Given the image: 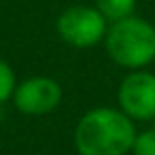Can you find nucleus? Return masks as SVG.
Returning <instances> with one entry per match:
<instances>
[{"mask_svg":"<svg viewBox=\"0 0 155 155\" xmlns=\"http://www.w3.org/2000/svg\"><path fill=\"white\" fill-rule=\"evenodd\" d=\"M104 45L115 64L140 70L155 60V26L142 17H123L108 26Z\"/></svg>","mask_w":155,"mask_h":155,"instance_id":"f03ea898","label":"nucleus"},{"mask_svg":"<svg viewBox=\"0 0 155 155\" xmlns=\"http://www.w3.org/2000/svg\"><path fill=\"white\" fill-rule=\"evenodd\" d=\"M132 153L134 155H155V123L149 130L136 134L134 144H132Z\"/></svg>","mask_w":155,"mask_h":155,"instance_id":"0eeeda50","label":"nucleus"},{"mask_svg":"<svg viewBox=\"0 0 155 155\" xmlns=\"http://www.w3.org/2000/svg\"><path fill=\"white\" fill-rule=\"evenodd\" d=\"M13 100L17 110L24 115H47L60 106L62 87L51 77H32L15 87Z\"/></svg>","mask_w":155,"mask_h":155,"instance_id":"39448f33","label":"nucleus"},{"mask_svg":"<svg viewBox=\"0 0 155 155\" xmlns=\"http://www.w3.org/2000/svg\"><path fill=\"white\" fill-rule=\"evenodd\" d=\"M94 2H96V9L110 24L134 15V9H136V0H94Z\"/></svg>","mask_w":155,"mask_h":155,"instance_id":"423d86ee","label":"nucleus"},{"mask_svg":"<svg viewBox=\"0 0 155 155\" xmlns=\"http://www.w3.org/2000/svg\"><path fill=\"white\" fill-rule=\"evenodd\" d=\"M55 30L60 38L77 49H87L104 41L108 21L96 7H68L55 21Z\"/></svg>","mask_w":155,"mask_h":155,"instance_id":"7ed1b4c3","label":"nucleus"},{"mask_svg":"<svg viewBox=\"0 0 155 155\" xmlns=\"http://www.w3.org/2000/svg\"><path fill=\"white\" fill-rule=\"evenodd\" d=\"M134 138L132 119L110 106L87 110L74 127V149L79 155H125L132 151Z\"/></svg>","mask_w":155,"mask_h":155,"instance_id":"f257e3e1","label":"nucleus"},{"mask_svg":"<svg viewBox=\"0 0 155 155\" xmlns=\"http://www.w3.org/2000/svg\"><path fill=\"white\" fill-rule=\"evenodd\" d=\"M119 110H123L132 121H153L155 119V74L142 68L130 72L117 91Z\"/></svg>","mask_w":155,"mask_h":155,"instance_id":"20e7f679","label":"nucleus"},{"mask_svg":"<svg viewBox=\"0 0 155 155\" xmlns=\"http://www.w3.org/2000/svg\"><path fill=\"white\" fill-rule=\"evenodd\" d=\"M15 87H17V83H15V72H13V68H11L5 60H0V104L7 102L9 98H13Z\"/></svg>","mask_w":155,"mask_h":155,"instance_id":"6e6552de","label":"nucleus"}]
</instances>
